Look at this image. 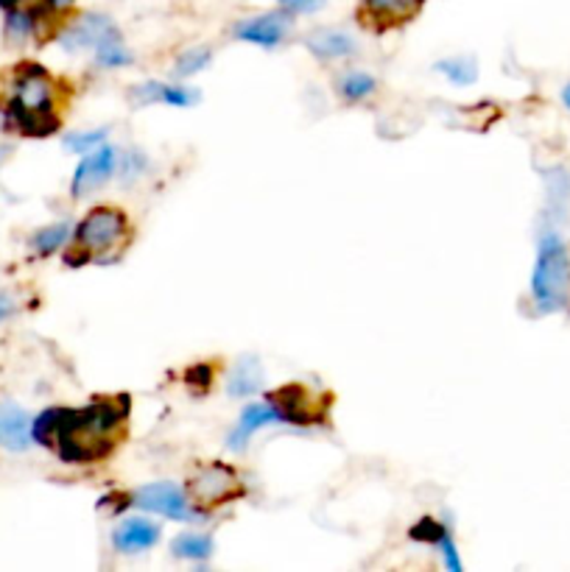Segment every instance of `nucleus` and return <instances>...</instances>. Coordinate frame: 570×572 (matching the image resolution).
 Segmentation results:
<instances>
[{
  "mask_svg": "<svg viewBox=\"0 0 570 572\" xmlns=\"http://www.w3.org/2000/svg\"><path fill=\"white\" fill-rule=\"evenodd\" d=\"M126 416V394L96 400L85 408H48L31 425V439L51 447L65 463H96L115 450Z\"/></svg>",
  "mask_w": 570,
  "mask_h": 572,
  "instance_id": "nucleus-1",
  "label": "nucleus"
},
{
  "mask_svg": "<svg viewBox=\"0 0 570 572\" xmlns=\"http://www.w3.org/2000/svg\"><path fill=\"white\" fill-rule=\"evenodd\" d=\"M7 123L29 137H48L59 128L56 81L40 65H20L7 92Z\"/></svg>",
  "mask_w": 570,
  "mask_h": 572,
  "instance_id": "nucleus-2",
  "label": "nucleus"
},
{
  "mask_svg": "<svg viewBox=\"0 0 570 572\" xmlns=\"http://www.w3.org/2000/svg\"><path fill=\"white\" fill-rule=\"evenodd\" d=\"M130 244V221L118 208H96L74 235V251L68 255L70 266L79 262H115Z\"/></svg>",
  "mask_w": 570,
  "mask_h": 572,
  "instance_id": "nucleus-3",
  "label": "nucleus"
},
{
  "mask_svg": "<svg viewBox=\"0 0 570 572\" xmlns=\"http://www.w3.org/2000/svg\"><path fill=\"white\" fill-rule=\"evenodd\" d=\"M532 296L540 313L565 311L570 302V251L557 232H543L532 274Z\"/></svg>",
  "mask_w": 570,
  "mask_h": 572,
  "instance_id": "nucleus-4",
  "label": "nucleus"
},
{
  "mask_svg": "<svg viewBox=\"0 0 570 572\" xmlns=\"http://www.w3.org/2000/svg\"><path fill=\"white\" fill-rule=\"evenodd\" d=\"M185 492H188L197 512H213V508L227 506V503L238 500L244 494V481H241L233 467L213 461L193 472Z\"/></svg>",
  "mask_w": 570,
  "mask_h": 572,
  "instance_id": "nucleus-5",
  "label": "nucleus"
},
{
  "mask_svg": "<svg viewBox=\"0 0 570 572\" xmlns=\"http://www.w3.org/2000/svg\"><path fill=\"white\" fill-rule=\"evenodd\" d=\"M135 506L143 512L160 514L166 519H177V523H193L199 519V512L190 503L188 492H182L174 483H148V486L135 492Z\"/></svg>",
  "mask_w": 570,
  "mask_h": 572,
  "instance_id": "nucleus-6",
  "label": "nucleus"
},
{
  "mask_svg": "<svg viewBox=\"0 0 570 572\" xmlns=\"http://www.w3.org/2000/svg\"><path fill=\"white\" fill-rule=\"evenodd\" d=\"M235 37L244 40V43L260 45V48H277L280 43H286L291 34V12L280 9V12H266L255 14V18H246L235 25Z\"/></svg>",
  "mask_w": 570,
  "mask_h": 572,
  "instance_id": "nucleus-7",
  "label": "nucleus"
},
{
  "mask_svg": "<svg viewBox=\"0 0 570 572\" xmlns=\"http://www.w3.org/2000/svg\"><path fill=\"white\" fill-rule=\"evenodd\" d=\"M115 171H118L115 148L99 146L96 152H87V157L79 162V168H76L74 173V182H70V190H74L76 199H81V195L92 193V190H99L101 184L110 182V177Z\"/></svg>",
  "mask_w": 570,
  "mask_h": 572,
  "instance_id": "nucleus-8",
  "label": "nucleus"
},
{
  "mask_svg": "<svg viewBox=\"0 0 570 572\" xmlns=\"http://www.w3.org/2000/svg\"><path fill=\"white\" fill-rule=\"evenodd\" d=\"M311 391L305 385H289V389H280L271 394V402L277 405V411L282 414L286 425H311V422L320 419L325 414L327 396L322 400H311Z\"/></svg>",
  "mask_w": 570,
  "mask_h": 572,
  "instance_id": "nucleus-9",
  "label": "nucleus"
},
{
  "mask_svg": "<svg viewBox=\"0 0 570 572\" xmlns=\"http://www.w3.org/2000/svg\"><path fill=\"white\" fill-rule=\"evenodd\" d=\"M112 31H118V25L112 23V18L99 12L81 14L74 25H70L65 34H62V48L68 54H85V51H96Z\"/></svg>",
  "mask_w": 570,
  "mask_h": 572,
  "instance_id": "nucleus-10",
  "label": "nucleus"
},
{
  "mask_svg": "<svg viewBox=\"0 0 570 572\" xmlns=\"http://www.w3.org/2000/svg\"><path fill=\"white\" fill-rule=\"evenodd\" d=\"M160 536L163 528L157 523L143 517H130L112 530V545H115L118 553H143V550L160 542Z\"/></svg>",
  "mask_w": 570,
  "mask_h": 572,
  "instance_id": "nucleus-11",
  "label": "nucleus"
},
{
  "mask_svg": "<svg viewBox=\"0 0 570 572\" xmlns=\"http://www.w3.org/2000/svg\"><path fill=\"white\" fill-rule=\"evenodd\" d=\"M275 422H282V414L277 411L275 402H255V405H246L244 414H241L238 425H235V430L230 433V450L235 452H244L246 445H249V439L255 436V433L260 430V427L266 425H275ZM286 425V422H282Z\"/></svg>",
  "mask_w": 570,
  "mask_h": 572,
  "instance_id": "nucleus-12",
  "label": "nucleus"
},
{
  "mask_svg": "<svg viewBox=\"0 0 570 572\" xmlns=\"http://www.w3.org/2000/svg\"><path fill=\"white\" fill-rule=\"evenodd\" d=\"M31 445V419L12 402H0V447L23 452Z\"/></svg>",
  "mask_w": 570,
  "mask_h": 572,
  "instance_id": "nucleus-13",
  "label": "nucleus"
},
{
  "mask_svg": "<svg viewBox=\"0 0 570 572\" xmlns=\"http://www.w3.org/2000/svg\"><path fill=\"white\" fill-rule=\"evenodd\" d=\"M305 48L322 61L344 59V56L356 54V40H353L347 31L316 29V31H311V34H308Z\"/></svg>",
  "mask_w": 570,
  "mask_h": 572,
  "instance_id": "nucleus-14",
  "label": "nucleus"
},
{
  "mask_svg": "<svg viewBox=\"0 0 570 572\" xmlns=\"http://www.w3.org/2000/svg\"><path fill=\"white\" fill-rule=\"evenodd\" d=\"M411 536L414 539H420V542H428L434 545L436 550H439L442 561H445V567H448L450 572H461V559H459V550H456V542L450 539L448 528L442 523H436V519L425 517L420 519L414 528H411Z\"/></svg>",
  "mask_w": 570,
  "mask_h": 572,
  "instance_id": "nucleus-15",
  "label": "nucleus"
},
{
  "mask_svg": "<svg viewBox=\"0 0 570 572\" xmlns=\"http://www.w3.org/2000/svg\"><path fill=\"white\" fill-rule=\"evenodd\" d=\"M420 7H423V0H364V9L380 29L405 23L420 12Z\"/></svg>",
  "mask_w": 570,
  "mask_h": 572,
  "instance_id": "nucleus-16",
  "label": "nucleus"
},
{
  "mask_svg": "<svg viewBox=\"0 0 570 572\" xmlns=\"http://www.w3.org/2000/svg\"><path fill=\"white\" fill-rule=\"evenodd\" d=\"M260 385H264V366H260L258 358H241L235 363V369L230 372L227 378V394L230 396H252L258 394Z\"/></svg>",
  "mask_w": 570,
  "mask_h": 572,
  "instance_id": "nucleus-17",
  "label": "nucleus"
},
{
  "mask_svg": "<svg viewBox=\"0 0 570 572\" xmlns=\"http://www.w3.org/2000/svg\"><path fill=\"white\" fill-rule=\"evenodd\" d=\"M378 90V79L364 70H347L344 76H338V96L347 101V104H358V101H367Z\"/></svg>",
  "mask_w": 570,
  "mask_h": 572,
  "instance_id": "nucleus-18",
  "label": "nucleus"
},
{
  "mask_svg": "<svg viewBox=\"0 0 570 572\" xmlns=\"http://www.w3.org/2000/svg\"><path fill=\"white\" fill-rule=\"evenodd\" d=\"M215 550L213 539L208 534H197V530H190V534H182L174 539L171 545V553L177 559H190V561H204L210 559Z\"/></svg>",
  "mask_w": 570,
  "mask_h": 572,
  "instance_id": "nucleus-19",
  "label": "nucleus"
},
{
  "mask_svg": "<svg viewBox=\"0 0 570 572\" xmlns=\"http://www.w3.org/2000/svg\"><path fill=\"white\" fill-rule=\"evenodd\" d=\"M436 70L456 87L472 85V81L479 79V61L472 59V56H450V59H442L439 65H436Z\"/></svg>",
  "mask_w": 570,
  "mask_h": 572,
  "instance_id": "nucleus-20",
  "label": "nucleus"
},
{
  "mask_svg": "<svg viewBox=\"0 0 570 572\" xmlns=\"http://www.w3.org/2000/svg\"><path fill=\"white\" fill-rule=\"evenodd\" d=\"M96 61H99L101 67H110V70L112 67L132 65V54L126 51V45H123L121 31H112L110 37L96 48Z\"/></svg>",
  "mask_w": 570,
  "mask_h": 572,
  "instance_id": "nucleus-21",
  "label": "nucleus"
},
{
  "mask_svg": "<svg viewBox=\"0 0 570 572\" xmlns=\"http://www.w3.org/2000/svg\"><path fill=\"white\" fill-rule=\"evenodd\" d=\"M0 9L7 18H29L37 23L51 9H59V0H0Z\"/></svg>",
  "mask_w": 570,
  "mask_h": 572,
  "instance_id": "nucleus-22",
  "label": "nucleus"
},
{
  "mask_svg": "<svg viewBox=\"0 0 570 572\" xmlns=\"http://www.w3.org/2000/svg\"><path fill=\"white\" fill-rule=\"evenodd\" d=\"M70 235V226L68 224H54V226H45V229H40L34 238H31V244H34V251H37L40 257H48L54 255L56 249H59L65 240H68Z\"/></svg>",
  "mask_w": 570,
  "mask_h": 572,
  "instance_id": "nucleus-23",
  "label": "nucleus"
},
{
  "mask_svg": "<svg viewBox=\"0 0 570 572\" xmlns=\"http://www.w3.org/2000/svg\"><path fill=\"white\" fill-rule=\"evenodd\" d=\"M210 59H213V51L210 48H188L185 54L177 56V61H174V70H177V76L188 79V76L202 74L204 67L210 65Z\"/></svg>",
  "mask_w": 570,
  "mask_h": 572,
  "instance_id": "nucleus-24",
  "label": "nucleus"
},
{
  "mask_svg": "<svg viewBox=\"0 0 570 572\" xmlns=\"http://www.w3.org/2000/svg\"><path fill=\"white\" fill-rule=\"evenodd\" d=\"M107 128H92V132H74L65 137V148L76 154H87L92 148H99L107 141Z\"/></svg>",
  "mask_w": 570,
  "mask_h": 572,
  "instance_id": "nucleus-25",
  "label": "nucleus"
},
{
  "mask_svg": "<svg viewBox=\"0 0 570 572\" xmlns=\"http://www.w3.org/2000/svg\"><path fill=\"white\" fill-rule=\"evenodd\" d=\"M199 101V92L188 90V87H179V85H163V96H160V104L168 106H190Z\"/></svg>",
  "mask_w": 570,
  "mask_h": 572,
  "instance_id": "nucleus-26",
  "label": "nucleus"
},
{
  "mask_svg": "<svg viewBox=\"0 0 570 572\" xmlns=\"http://www.w3.org/2000/svg\"><path fill=\"white\" fill-rule=\"evenodd\" d=\"M280 3V9H286V12L291 14H313L320 12V9H325L327 0H277Z\"/></svg>",
  "mask_w": 570,
  "mask_h": 572,
  "instance_id": "nucleus-27",
  "label": "nucleus"
},
{
  "mask_svg": "<svg viewBox=\"0 0 570 572\" xmlns=\"http://www.w3.org/2000/svg\"><path fill=\"white\" fill-rule=\"evenodd\" d=\"M12 313H14V299L9 296L7 291H0V322L12 316Z\"/></svg>",
  "mask_w": 570,
  "mask_h": 572,
  "instance_id": "nucleus-28",
  "label": "nucleus"
},
{
  "mask_svg": "<svg viewBox=\"0 0 570 572\" xmlns=\"http://www.w3.org/2000/svg\"><path fill=\"white\" fill-rule=\"evenodd\" d=\"M562 104L570 110V81H568V85H565V90H562Z\"/></svg>",
  "mask_w": 570,
  "mask_h": 572,
  "instance_id": "nucleus-29",
  "label": "nucleus"
}]
</instances>
